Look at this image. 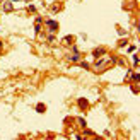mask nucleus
Returning a JSON list of instances; mask_svg holds the SVG:
<instances>
[{"instance_id": "8", "label": "nucleus", "mask_w": 140, "mask_h": 140, "mask_svg": "<svg viewBox=\"0 0 140 140\" xmlns=\"http://www.w3.org/2000/svg\"><path fill=\"white\" fill-rule=\"evenodd\" d=\"M131 62H133V65H135V67L138 65V55H137V53H135V55L131 56Z\"/></svg>"}, {"instance_id": "16", "label": "nucleus", "mask_w": 140, "mask_h": 140, "mask_svg": "<svg viewBox=\"0 0 140 140\" xmlns=\"http://www.w3.org/2000/svg\"><path fill=\"white\" fill-rule=\"evenodd\" d=\"M28 9H29V12H36V5H29Z\"/></svg>"}, {"instance_id": "1", "label": "nucleus", "mask_w": 140, "mask_h": 140, "mask_svg": "<svg viewBox=\"0 0 140 140\" xmlns=\"http://www.w3.org/2000/svg\"><path fill=\"white\" fill-rule=\"evenodd\" d=\"M109 62H113V58H101V60H97L96 63H94V67L96 68H103L106 63H109Z\"/></svg>"}, {"instance_id": "13", "label": "nucleus", "mask_w": 140, "mask_h": 140, "mask_svg": "<svg viewBox=\"0 0 140 140\" xmlns=\"http://www.w3.org/2000/svg\"><path fill=\"white\" fill-rule=\"evenodd\" d=\"M79 123H80L82 128H85V120H84V118H79Z\"/></svg>"}, {"instance_id": "11", "label": "nucleus", "mask_w": 140, "mask_h": 140, "mask_svg": "<svg viewBox=\"0 0 140 140\" xmlns=\"http://www.w3.org/2000/svg\"><path fill=\"white\" fill-rule=\"evenodd\" d=\"M34 33H36V34L41 33V24H36V26H34Z\"/></svg>"}, {"instance_id": "12", "label": "nucleus", "mask_w": 140, "mask_h": 140, "mask_svg": "<svg viewBox=\"0 0 140 140\" xmlns=\"http://www.w3.org/2000/svg\"><path fill=\"white\" fill-rule=\"evenodd\" d=\"M80 67H82V68H85V70H87V68H91V65H89L87 62H80Z\"/></svg>"}, {"instance_id": "7", "label": "nucleus", "mask_w": 140, "mask_h": 140, "mask_svg": "<svg viewBox=\"0 0 140 140\" xmlns=\"http://www.w3.org/2000/svg\"><path fill=\"white\" fill-rule=\"evenodd\" d=\"M12 9H14V7H12V2H7V4L4 5V10H5V12H10Z\"/></svg>"}, {"instance_id": "15", "label": "nucleus", "mask_w": 140, "mask_h": 140, "mask_svg": "<svg viewBox=\"0 0 140 140\" xmlns=\"http://www.w3.org/2000/svg\"><path fill=\"white\" fill-rule=\"evenodd\" d=\"M48 41L53 43V41H55V34H50V36H48Z\"/></svg>"}, {"instance_id": "5", "label": "nucleus", "mask_w": 140, "mask_h": 140, "mask_svg": "<svg viewBox=\"0 0 140 140\" xmlns=\"http://www.w3.org/2000/svg\"><path fill=\"white\" fill-rule=\"evenodd\" d=\"M79 106H80V108H87V99H84V97H80V99H79Z\"/></svg>"}, {"instance_id": "6", "label": "nucleus", "mask_w": 140, "mask_h": 140, "mask_svg": "<svg viewBox=\"0 0 140 140\" xmlns=\"http://www.w3.org/2000/svg\"><path fill=\"white\" fill-rule=\"evenodd\" d=\"M36 111L38 113H45V111H46V106H45V104H38V106H36Z\"/></svg>"}, {"instance_id": "2", "label": "nucleus", "mask_w": 140, "mask_h": 140, "mask_svg": "<svg viewBox=\"0 0 140 140\" xmlns=\"http://www.w3.org/2000/svg\"><path fill=\"white\" fill-rule=\"evenodd\" d=\"M46 26L50 28V33H53L55 29H58V22L53 21V19H46Z\"/></svg>"}, {"instance_id": "17", "label": "nucleus", "mask_w": 140, "mask_h": 140, "mask_svg": "<svg viewBox=\"0 0 140 140\" xmlns=\"http://www.w3.org/2000/svg\"><path fill=\"white\" fill-rule=\"evenodd\" d=\"M43 22V17H36V24H41Z\"/></svg>"}, {"instance_id": "18", "label": "nucleus", "mask_w": 140, "mask_h": 140, "mask_svg": "<svg viewBox=\"0 0 140 140\" xmlns=\"http://www.w3.org/2000/svg\"><path fill=\"white\" fill-rule=\"evenodd\" d=\"M0 46H2V43H0Z\"/></svg>"}, {"instance_id": "3", "label": "nucleus", "mask_w": 140, "mask_h": 140, "mask_svg": "<svg viewBox=\"0 0 140 140\" xmlns=\"http://www.w3.org/2000/svg\"><path fill=\"white\" fill-rule=\"evenodd\" d=\"M104 53H106V50H104V48H97V50H94V58H99V56L101 55H104Z\"/></svg>"}, {"instance_id": "14", "label": "nucleus", "mask_w": 140, "mask_h": 140, "mask_svg": "<svg viewBox=\"0 0 140 140\" xmlns=\"http://www.w3.org/2000/svg\"><path fill=\"white\" fill-rule=\"evenodd\" d=\"M72 41H74V38H72V36H68V38L63 39V43H72Z\"/></svg>"}, {"instance_id": "9", "label": "nucleus", "mask_w": 140, "mask_h": 140, "mask_svg": "<svg viewBox=\"0 0 140 140\" xmlns=\"http://www.w3.org/2000/svg\"><path fill=\"white\" fill-rule=\"evenodd\" d=\"M133 51H137V45H130L128 46V53H133Z\"/></svg>"}, {"instance_id": "10", "label": "nucleus", "mask_w": 140, "mask_h": 140, "mask_svg": "<svg viewBox=\"0 0 140 140\" xmlns=\"http://www.w3.org/2000/svg\"><path fill=\"white\" fill-rule=\"evenodd\" d=\"M131 80H135V82H138V74H137V72H135V74H133V72H131Z\"/></svg>"}, {"instance_id": "4", "label": "nucleus", "mask_w": 140, "mask_h": 140, "mask_svg": "<svg viewBox=\"0 0 140 140\" xmlns=\"http://www.w3.org/2000/svg\"><path fill=\"white\" fill-rule=\"evenodd\" d=\"M67 60H70V62H79V60H80V53H74V55L67 56Z\"/></svg>"}]
</instances>
